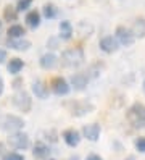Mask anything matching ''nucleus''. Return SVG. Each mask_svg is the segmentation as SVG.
I'll use <instances>...</instances> for the list:
<instances>
[{
  "mask_svg": "<svg viewBox=\"0 0 145 160\" xmlns=\"http://www.w3.org/2000/svg\"><path fill=\"white\" fill-rule=\"evenodd\" d=\"M61 63L65 67H71V68H76V67H81L84 63V52L79 47H74V49H68L61 53Z\"/></svg>",
  "mask_w": 145,
  "mask_h": 160,
  "instance_id": "nucleus-1",
  "label": "nucleus"
},
{
  "mask_svg": "<svg viewBox=\"0 0 145 160\" xmlns=\"http://www.w3.org/2000/svg\"><path fill=\"white\" fill-rule=\"evenodd\" d=\"M65 107L73 117H84L87 113H90V112H94L95 108L94 103L87 102V100H71V102H66Z\"/></svg>",
  "mask_w": 145,
  "mask_h": 160,
  "instance_id": "nucleus-2",
  "label": "nucleus"
},
{
  "mask_svg": "<svg viewBox=\"0 0 145 160\" xmlns=\"http://www.w3.org/2000/svg\"><path fill=\"white\" fill-rule=\"evenodd\" d=\"M128 120L134 128L145 126V105L143 103H134L128 110Z\"/></svg>",
  "mask_w": 145,
  "mask_h": 160,
  "instance_id": "nucleus-3",
  "label": "nucleus"
},
{
  "mask_svg": "<svg viewBox=\"0 0 145 160\" xmlns=\"http://www.w3.org/2000/svg\"><path fill=\"white\" fill-rule=\"evenodd\" d=\"M24 126L23 118H19L16 115H5L2 120H0V128L3 131H8V133H15V131H19Z\"/></svg>",
  "mask_w": 145,
  "mask_h": 160,
  "instance_id": "nucleus-4",
  "label": "nucleus"
},
{
  "mask_svg": "<svg viewBox=\"0 0 145 160\" xmlns=\"http://www.w3.org/2000/svg\"><path fill=\"white\" fill-rule=\"evenodd\" d=\"M8 144L15 147V149H27L31 146V141H29V136L26 133H21V131H15V133L8 138Z\"/></svg>",
  "mask_w": 145,
  "mask_h": 160,
  "instance_id": "nucleus-5",
  "label": "nucleus"
},
{
  "mask_svg": "<svg viewBox=\"0 0 145 160\" xmlns=\"http://www.w3.org/2000/svg\"><path fill=\"white\" fill-rule=\"evenodd\" d=\"M13 103L21 110V112H29L32 107V100L29 97V94L24 91H18L15 96H13Z\"/></svg>",
  "mask_w": 145,
  "mask_h": 160,
  "instance_id": "nucleus-6",
  "label": "nucleus"
},
{
  "mask_svg": "<svg viewBox=\"0 0 145 160\" xmlns=\"http://www.w3.org/2000/svg\"><path fill=\"white\" fill-rule=\"evenodd\" d=\"M116 39H118V42L121 44V45H126V47H128V45H132L134 44V39H135V37H134V34L128 29V28H124V26H118V28H116Z\"/></svg>",
  "mask_w": 145,
  "mask_h": 160,
  "instance_id": "nucleus-7",
  "label": "nucleus"
},
{
  "mask_svg": "<svg viewBox=\"0 0 145 160\" xmlns=\"http://www.w3.org/2000/svg\"><path fill=\"white\" fill-rule=\"evenodd\" d=\"M70 84L66 82V79H63V78H53L52 79V91L56 94V96H66L68 92H70Z\"/></svg>",
  "mask_w": 145,
  "mask_h": 160,
  "instance_id": "nucleus-8",
  "label": "nucleus"
},
{
  "mask_svg": "<svg viewBox=\"0 0 145 160\" xmlns=\"http://www.w3.org/2000/svg\"><path fill=\"white\" fill-rule=\"evenodd\" d=\"M82 133H84V138H87L89 141L95 142V141L99 139V136H100V126L97 125V123L85 125V126L82 128Z\"/></svg>",
  "mask_w": 145,
  "mask_h": 160,
  "instance_id": "nucleus-9",
  "label": "nucleus"
},
{
  "mask_svg": "<svg viewBox=\"0 0 145 160\" xmlns=\"http://www.w3.org/2000/svg\"><path fill=\"white\" fill-rule=\"evenodd\" d=\"M87 82H89V78L85 76L84 73H76L71 76V86L76 89V91H84Z\"/></svg>",
  "mask_w": 145,
  "mask_h": 160,
  "instance_id": "nucleus-10",
  "label": "nucleus"
},
{
  "mask_svg": "<svg viewBox=\"0 0 145 160\" xmlns=\"http://www.w3.org/2000/svg\"><path fill=\"white\" fill-rule=\"evenodd\" d=\"M100 49L105 53H113V52L118 50V42H116V39H113L111 36H106L100 41Z\"/></svg>",
  "mask_w": 145,
  "mask_h": 160,
  "instance_id": "nucleus-11",
  "label": "nucleus"
},
{
  "mask_svg": "<svg viewBox=\"0 0 145 160\" xmlns=\"http://www.w3.org/2000/svg\"><path fill=\"white\" fill-rule=\"evenodd\" d=\"M63 139H65V142L70 147H76L77 144L81 142V136H79V133H77L76 129H66L63 133Z\"/></svg>",
  "mask_w": 145,
  "mask_h": 160,
  "instance_id": "nucleus-12",
  "label": "nucleus"
},
{
  "mask_svg": "<svg viewBox=\"0 0 145 160\" xmlns=\"http://www.w3.org/2000/svg\"><path fill=\"white\" fill-rule=\"evenodd\" d=\"M39 63H41V67L44 70H52L56 67V63H58V58L55 57L53 53H45L41 57V60H39Z\"/></svg>",
  "mask_w": 145,
  "mask_h": 160,
  "instance_id": "nucleus-13",
  "label": "nucleus"
},
{
  "mask_svg": "<svg viewBox=\"0 0 145 160\" xmlns=\"http://www.w3.org/2000/svg\"><path fill=\"white\" fill-rule=\"evenodd\" d=\"M131 32L134 34V37H139V39L145 37V18H137L134 21Z\"/></svg>",
  "mask_w": 145,
  "mask_h": 160,
  "instance_id": "nucleus-14",
  "label": "nucleus"
},
{
  "mask_svg": "<svg viewBox=\"0 0 145 160\" xmlns=\"http://www.w3.org/2000/svg\"><path fill=\"white\" fill-rule=\"evenodd\" d=\"M32 92L36 94V97H39V99H47L48 97V89H47V86H45V82L44 81H34V84H32Z\"/></svg>",
  "mask_w": 145,
  "mask_h": 160,
  "instance_id": "nucleus-15",
  "label": "nucleus"
},
{
  "mask_svg": "<svg viewBox=\"0 0 145 160\" xmlns=\"http://www.w3.org/2000/svg\"><path fill=\"white\" fill-rule=\"evenodd\" d=\"M8 45L12 47V49H15V50H27L29 47H31V42L21 39V37H18V39H12V37H10Z\"/></svg>",
  "mask_w": 145,
  "mask_h": 160,
  "instance_id": "nucleus-16",
  "label": "nucleus"
},
{
  "mask_svg": "<svg viewBox=\"0 0 145 160\" xmlns=\"http://www.w3.org/2000/svg\"><path fill=\"white\" fill-rule=\"evenodd\" d=\"M26 24L31 28V29H36V28H39V24H41V13L32 10V12H29L26 15Z\"/></svg>",
  "mask_w": 145,
  "mask_h": 160,
  "instance_id": "nucleus-17",
  "label": "nucleus"
},
{
  "mask_svg": "<svg viewBox=\"0 0 145 160\" xmlns=\"http://www.w3.org/2000/svg\"><path fill=\"white\" fill-rule=\"evenodd\" d=\"M48 154H50V149H48V146L42 144V142H39L34 146V150H32V155L36 158H47Z\"/></svg>",
  "mask_w": 145,
  "mask_h": 160,
  "instance_id": "nucleus-18",
  "label": "nucleus"
},
{
  "mask_svg": "<svg viewBox=\"0 0 145 160\" xmlns=\"http://www.w3.org/2000/svg\"><path fill=\"white\" fill-rule=\"evenodd\" d=\"M60 36H61V39L68 41V39H71V36H73V26L70 21H61L60 23Z\"/></svg>",
  "mask_w": 145,
  "mask_h": 160,
  "instance_id": "nucleus-19",
  "label": "nucleus"
},
{
  "mask_svg": "<svg viewBox=\"0 0 145 160\" xmlns=\"http://www.w3.org/2000/svg\"><path fill=\"white\" fill-rule=\"evenodd\" d=\"M24 34H26V29L19 24H13V26H10V29H8V37H12V39L23 37Z\"/></svg>",
  "mask_w": 145,
  "mask_h": 160,
  "instance_id": "nucleus-20",
  "label": "nucleus"
},
{
  "mask_svg": "<svg viewBox=\"0 0 145 160\" xmlns=\"http://www.w3.org/2000/svg\"><path fill=\"white\" fill-rule=\"evenodd\" d=\"M23 67H24L23 60H19V58H12V60H10V63H8V71L12 73V74H18L19 71L23 70Z\"/></svg>",
  "mask_w": 145,
  "mask_h": 160,
  "instance_id": "nucleus-21",
  "label": "nucleus"
},
{
  "mask_svg": "<svg viewBox=\"0 0 145 160\" xmlns=\"http://www.w3.org/2000/svg\"><path fill=\"white\" fill-rule=\"evenodd\" d=\"M3 18L7 21H16L18 20V10L12 5H7L3 8Z\"/></svg>",
  "mask_w": 145,
  "mask_h": 160,
  "instance_id": "nucleus-22",
  "label": "nucleus"
},
{
  "mask_svg": "<svg viewBox=\"0 0 145 160\" xmlns=\"http://www.w3.org/2000/svg\"><path fill=\"white\" fill-rule=\"evenodd\" d=\"M58 13V8L53 5V3H45L44 5V16L47 18V20H52V18H55Z\"/></svg>",
  "mask_w": 145,
  "mask_h": 160,
  "instance_id": "nucleus-23",
  "label": "nucleus"
},
{
  "mask_svg": "<svg viewBox=\"0 0 145 160\" xmlns=\"http://www.w3.org/2000/svg\"><path fill=\"white\" fill-rule=\"evenodd\" d=\"M32 2H34V0H18L16 10L18 12H24V10H27V8L32 5Z\"/></svg>",
  "mask_w": 145,
  "mask_h": 160,
  "instance_id": "nucleus-24",
  "label": "nucleus"
},
{
  "mask_svg": "<svg viewBox=\"0 0 145 160\" xmlns=\"http://www.w3.org/2000/svg\"><path fill=\"white\" fill-rule=\"evenodd\" d=\"M135 149H137L139 152L145 154V138H137L135 139Z\"/></svg>",
  "mask_w": 145,
  "mask_h": 160,
  "instance_id": "nucleus-25",
  "label": "nucleus"
},
{
  "mask_svg": "<svg viewBox=\"0 0 145 160\" xmlns=\"http://www.w3.org/2000/svg\"><path fill=\"white\" fill-rule=\"evenodd\" d=\"M3 160H24V157L21 154H16V152H10L7 155H3Z\"/></svg>",
  "mask_w": 145,
  "mask_h": 160,
  "instance_id": "nucleus-26",
  "label": "nucleus"
},
{
  "mask_svg": "<svg viewBox=\"0 0 145 160\" xmlns=\"http://www.w3.org/2000/svg\"><path fill=\"white\" fill-rule=\"evenodd\" d=\"M7 60V52L3 49H0V63H3Z\"/></svg>",
  "mask_w": 145,
  "mask_h": 160,
  "instance_id": "nucleus-27",
  "label": "nucleus"
},
{
  "mask_svg": "<svg viewBox=\"0 0 145 160\" xmlns=\"http://www.w3.org/2000/svg\"><path fill=\"white\" fill-rule=\"evenodd\" d=\"M21 84H23V79H16V81L13 82V88H15V89H19V88H21Z\"/></svg>",
  "mask_w": 145,
  "mask_h": 160,
  "instance_id": "nucleus-28",
  "label": "nucleus"
},
{
  "mask_svg": "<svg viewBox=\"0 0 145 160\" xmlns=\"http://www.w3.org/2000/svg\"><path fill=\"white\" fill-rule=\"evenodd\" d=\"M87 160H102V157H100V155H97V154H92V155L87 157Z\"/></svg>",
  "mask_w": 145,
  "mask_h": 160,
  "instance_id": "nucleus-29",
  "label": "nucleus"
},
{
  "mask_svg": "<svg viewBox=\"0 0 145 160\" xmlns=\"http://www.w3.org/2000/svg\"><path fill=\"white\" fill-rule=\"evenodd\" d=\"M2 92H3V81L0 78V96H2Z\"/></svg>",
  "mask_w": 145,
  "mask_h": 160,
  "instance_id": "nucleus-30",
  "label": "nucleus"
},
{
  "mask_svg": "<svg viewBox=\"0 0 145 160\" xmlns=\"http://www.w3.org/2000/svg\"><path fill=\"white\" fill-rule=\"evenodd\" d=\"M3 150H5V146H3V142H0V155L3 154Z\"/></svg>",
  "mask_w": 145,
  "mask_h": 160,
  "instance_id": "nucleus-31",
  "label": "nucleus"
},
{
  "mask_svg": "<svg viewBox=\"0 0 145 160\" xmlns=\"http://www.w3.org/2000/svg\"><path fill=\"white\" fill-rule=\"evenodd\" d=\"M70 160H79V158H77V157H71Z\"/></svg>",
  "mask_w": 145,
  "mask_h": 160,
  "instance_id": "nucleus-32",
  "label": "nucleus"
},
{
  "mask_svg": "<svg viewBox=\"0 0 145 160\" xmlns=\"http://www.w3.org/2000/svg\"><path fill=\"white\" fill-rule=\"evenodd\" d=\"M142 88H143V94H145V81H143V86Z\"/></svg>",
  "mask_w": 145,
  "mask_h": 160,
  "instance_id": "nucleus-33",
  "label": "nucleus"
},
{
  "mask_svg": "<svg viewBox=\"0 0 145 160\" xmlns=\"http://www.w3.org/2000/svg\"><path fill=\"white\" fill-rule=\"evenodd\" d=\"M126 160H134V157H129V158H126Z\"/></svg>",
  "mask_w": 145,
  "mask_h": 160,
  "instance_id": "nucleus-34",
  "label": "nucleus"
},
{
  "mask_svg": "<svg viewBox=\"0 0 145 160\" xmlns=\"http://www.w3.org/2000/svg\"><path fill=\"white\" fill-rule=\"evenodd\" d=\"M0 28H2V21H0Z\"/></svg>",
  "mask_w": 145,
  "mask_h": 160,
  "instance_id": "nucleus-35",
  "label": "nucleus"
}]
</instances>
